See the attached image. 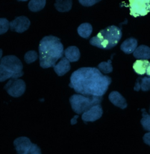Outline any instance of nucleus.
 I'll return each instance as SVG.
<instances>
[{"label": "nucleus", "mask_w": 150, "mask_h": 154, "mask_svg": "<svg viewBox=\"0 0 150 154\" xmlns=\"http://www.w3.org/2000/svg\"><path fill=\"white\" fill-rule=\"evenodd\" d=\"M78 118H79L78 115H75L74 117L71 120V123L72 125H75L77 123V119Z\"/></svg>", "instance_id": "nucleus-29"}, {"label": "nucleus", "mask_w": 150, "mask_h": 154, "mask_svg": "<svg viewBox=\"0 0 150 154\" xmlns=\"http://www.w3.org/2000/svg\"><path fill=\"white\" fill-rule=\"evenodd\" d=\"M137 46V41L136 38H130L125 40L120 45V49L125 54H129L134 53Z\"/></svg>", "instance_id": "nucleus-13"}, {"label": "nucleus", "mask_w": 150, "mask_h": 154, "mask_svg": "<svg viewBox=\"0 0 150 154\" xmlns=\"http://www.w3.org/2000/svg\"><path fill=\"white\" fill-rule=\"evenodd\" d=\"M57 11L61 12H67L72 8V2L71 0H57L54 4Z\"/></svg>", "instance_id": "nucleus-18"}, {"label": "nucleus", "mask_w": 150, "mask_h": 154, "mask_svg": "<svg viewBox=\"0 0 150 154\" xmlns=\"http://www.w3.org/2000/svg\"><path fill=\"white\" fill-rule=\"evenodd\" d=\"M108 98L112 104L122 109L127 107L125 99L118 92L116 91L111 92L109 95Z\"/></svg>", "instance_id": "nucleus-11"}, {"label": "nucleus", "mask_w": 150, "mask_h": 154, "mask_svg": "<svg viewBox=\"0 0 150 154\" xmlns=\"http://www.w3.org/2000/svg\"><path fill=\"white\" fill-rule=\"evenodd\" d=\"M26 88L25 82L19 79H10L4 86L7 93L15 98L22 96L25 92Z\"/></svg>", "instance_id": "nucleus-7"}, {"label": "nucleus", "mask_w": 150, "mask_h": 154, "mask_svg": "<svg viewBox=\"0 0 150 154\" xmlns=\"http://www.w3.org/2000/svg\"><path fill=\"white\" fill-rule=\"evenodd\" d=\"M99 2H100V1H96V0H79V2L82 6L84 7H91Z\"/></svg>", "instance_id": "nucleus-27"}, {"label": "nucleus", "mask_w": 150, "mask_h": 154, "mask_svg": "<svg viewBox=\"0 0 150 154\" xmlns=\"http://www.w3.org/2000/svg\"><path fill=\"white\" fill-rule=\"evenodd\" d=\"M144 142L148 146L150 145V132H147L144 135L143 137Z\"/></svg>", "instance_id": "nucleus-28"}, {"label": "nucleus", "mask_w": 150, "mask_h": 154, "mask_svg": "<svg viewBox=\"0 0 150 154\" xmlns=\"http://www.w3.org/2000/svg\"><path fill=\"white\" fill-rule=\"evenodd\" d=\"M111 63V61L110 60H108L107 62H101L98 65V69L104 73H110L113 71V67Z\"/></svg>", "instance_id": "nucleus-22"}, {"label": "nucleus", "mask_w": 150, "mask_h": 154, "mask_svg": "<svg viewBox=\"0 0 150 154\" xmlns=\"http://www.w3.org/2000/svg\"><path fill=\"white\" fill-rule=\"evenodd\" d=\"M122 35L121 29L113 25L99 31L91 38L90 43L92 45L101 49H111L118 44Z\"/></svg>", "instance_id": "nucleus-3"}, {"label": "nucleus", "mask_w": 150, "mask_h": 154, "mask_svg": "<svg viewBox=\"0 0 150 154\" xmlns=\"http://www.w3.org/2000/svg\"><path fill=\"white\" fill-rule=\"evenodd\" d=\"M133 55L136 58L139 60H147L150 59V48L144 45L139 46L134 51Z\"/></svg>", "instance_id": "nucleus-16"}, {"label": "nucleus", "mask_w": 150, "mask_h": 154, "mask_svg": "<svg viewBox=\"0 0 150 154\" xmlns=\"http://www.w3.org/2000/svg\"><path fill=\"white\" fill-rule=\"evenodd\" d=\"M102 97L84 96L80 94L72 95L69 99L73 110L80 114L87 111L93 106L100 104Z\"/></svg>", "instance_id": "nucleus-4"}, {"label": "nucleus", "mask_w": 150, "mask_h": 154, "mask_svg": "<svg viewBox=\"0 0 150 154\" xmlns=\"http://www.w3.org/2000/svg\"><path fill=\"white\" fill-rule=\"evenodd\" d=\"M54 71L59 76H63L68 72L71 69L70 62L65 57H62L58 63L56 64L54 67Z\"/></svg>", "instance_id": "nucleus-12"}, {"label": "nucleus", "mask_w": 150, "mask_h": 154, "mask_svg": "<svg viewBox=\"0 0 150 154\" xmlns=\"http://www.w3.org/2000/svg\"><path fill=\"white\" fill-rule=\"evenodd\" d=\"M40 65L42 68L54 67L63 57V46L58 38L53 35L44 37L39 45Z\"/></svg>", "instance_id": "nucleus-2"}, {"label": "nucleus", "mask_w": 150, "mask_h": 154, "mask_svg": "<svg viewBox=\"0 0 150 154\" xmlns=\"http://www.w3.org/2000/svg\"><path fill=\"white\" fill-rule=\"evenodd\" d=\"M103 114V110L100 104L95 105L83 112L82 119L84 122H93L101 118Z\"/></svg>", "instance_id": "nucleus-9"}, {"label": "nucleus", "mask_w": 150, "mask_h": 154, "mask_svg": "<svg viewBox=\"0 0 150 154\" xmlns=\"http://www.w3.org/2000/svg\"><path fill=\"white\" fill-rule=\"evenodd\" d=\"M10 28V22L4 18H0V35L5 34Z\"/></svg>", "instance_id": "nucleus-25"}, {"label": "nucleus", "mask_w": 150, "mask_h": 154, "mask_svg": "<svg viewBox=\"0 0 150 154\" xmlns=\"http://www.w3.org/2000/svg\"><path fill=\"white\" fill-rule=\"evenodd\" d=\"M0 64L13 74L12 79H19L24 74L23 65L19 59L14 55H8L1 59Z\"/></svg>", "instance_id": "nucleus-5"}, {"label": "nucleus", "mask_w": 150, "mask_h": 154, "mask_svg": "<svg viewBox=\"0 0 150 154\" xmlns=\"http://www.w3.org/2000/svg\"><path fill=\"white\" fill-rule=\"evenodd\" d=\"M129 2L130 14L134 17L146 16L150 12L149 0H133Z\"/></svg>", "instance_id": "nucleus-6"}, {"label": "nucleus", "mask_w": 150, "mask_h": 154, "mask_svg": "<svg viewBox=\"0 0 150 154\" xmlns=\"http://www.w3.org/2000/svg\"><path fill=\"white\" fill-rule=\"evenodd\" d=\"M111 79L95 67H82L74 72L69 86L84 96L102 97L107 91Z\"/></svg>", "instance_id": "nucleus-1"}, {"label": "nucleus", "mask_w": 150, "mask_h": 154, "mask_svg": "<svg viewBox=\"0 0 150 154\" xmlns=\"http://www.w3.org/2000/svg\"><path fill=\"white\" fill-rule=\"evenodd\" d=\"M3 51L1 49H0V60L2 56Z\"/></svg>", "instance_id": "nucleus-30"}, {"label": "nucleus", "mask_w": 150, "mask_h": 154, "mask_svg": "<svg viewBox=\"0 0 150 154\" xmlns=\"http://www.w3.org/2000/svg\"><path fill=\"white\" fill-rule=\"evenodd\" d=\"M32 143L27 137L17 138L13 141V145L18 154H26L30 149Z\"/></svg>", "instance_id": "nucleus-10"}, {"label": "nucleus", "mask_w": 150, "mask_h": 154, "mask_svg": "<svg viewBox=\"0 0 150 154\" xmlns=\"http://www.w3.org/2000/svg\"><path fill=\"white\" fill-rule=\"evenodd\" d=\"M45 0H31L29 2L28 7L29 9L32 12H38L42 10L46 4Z\"/></svg>", "instance_id": "nucleus-20"}, {"label": "nucleus", "mask_w": 150, "mask_h": 154, "mask_svg": "<svg viewBox=\"0 0 150 154\" xmlns=\"http://www.w3.org/2000/svg\"><path fill=\"white\" fill-rule=\"evenodd\" d=\"M150 79L145 76L143 78H139L136 83L134 90L138 91L140 89L143 91H147L150 90Z\"/></svg>", "instance_id": "nucleus-17"}, {"label": "nucleus", "mask_w": 150, "mask_h": 154, "mask_svg": "<svg viewBox=\"0 0 150 154\" xmlns=\"http://www.w3.org/2000/svg\"><path fill=\"white\" fill-rule=\"evenodd\" d=\"M66 58L69 62H75L80 58V50L76 46L68 47L64 51Z\"/></svg>", "instance_id": "nucleus-14"}, {"label": "nucleus", "mask_w": 150, "mask_h": 154, "mask_svg": "<svg viewBox=\"0 0 150 154\" xmlns=\"http://www.w3.org/2000/svg\"><path fill=\"white\" fill-rule=\"evenodd\" d=\"M38 58V54L34 50L28 51L24 55V61L27 64L34 63Z\"/></svg>", "instance_id": "nucleus-24"}, {"label": "nucleus", "mask_w": 150, "mask_h": 154, "mask_svg": "<svg viewBox=\"0 0 150 154\" xmlns=\"http://www.w3.org/2000/svg\"><path fill=\"white\" fill-rule=\"evenodd\" d=\"M150 66V62L147 60H137L133 64V68L136 73L139 75L146 74V70Z\"/></svg>", "instance_id": "nucleus-15"}, {"label": "nucleus", "mask_w": 150, "mask_h": 154, "mask_svg": "<svg viewBox=\"0 0 150 154\" xmlns=\"http://www.w3.org/2000/svg\"><path fill=\"white\" fill-rule=\"evenodd\" d=\"M26 154H41V149L37 144L32 143L30 149Z\"/></svg>", "instance_id": "nucleus-26"}, {"label": "nucleus", "mask_w": 150, "mask_h": 154, "mask_svg": "<svg viewBox=\"0 0 150 154\" xmlns=\"http://www.w3.org/2000/svg\"><path fill=\"white\" fill-rule=\"evenodd\" d=\"M141 111L143 112L142 116L143 118L141 119L140 122L143 126L145 130L150 131V115L148 114L144 109H142Z\"/></svg>", "instance_id": "nucleus-21"}, {"label": "nucleus", "mask_w": 150, "mask_h": 154, "mask_svg": "<svg viewBox=\"0 0 150 154\" xmlns=\"http://www.w3.org/2000/svg\"><path fill=\"white\" fill-rule=\"evenodd\" d=\"M93 28L91 24L88 23L81 24L77 29V32L80 36L84 38L90 37L92 33Z\"/></svg>", "instance_id": "nucleus-19"}, {"label": "nucleus", "mask_w": 150, "mask_h": 154, "mask_svg": "<svg viewBox=\"0 0 150 154\" xmlns=\"http://www.w3.org/2000/svg\"><path fill=\"white\" fill-rule=\"evenodd\" d=\"M13 74L0 64V82H3L12 78Z\"/></svg>", "instance_id": "nucleus-23"}, {"label": "nucleus", "mask_w": 150, "mask_h": 154, "mask_svg": "<svg viewBox=\"0 0 150 154\" xmlns=\"http://www.w3.org/2000/svg\"><path fill=\"white\" fill-rule=\"evenodd\" d=\"M30 25V21L27 17L21 16L10 22V28L11 31L22 33L28 29Z\"/></svg>", "instance_id": "nucleus-8"}]
</instances>
